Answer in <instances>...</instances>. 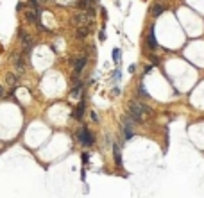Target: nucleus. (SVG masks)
<instances>
[{
  "instance_id": "obj_13",
  "label": "nucleus",
  "mask_w": 204,
  "mask_h": 198,
  "mask_svg": "<svg viewBox=\"0 0 204 198\" xmlns=\"http://www.w3.org/2000/svg\"><path fill=\"white\" fill-rule=\"evenodd\" d=\"M81 89H82V88H81V84L77 86V88H73V91H72V97H73V98L81 97Z\"/></svg>"
},
{
  "instance_id": "obj_3",
  "label": "nucleus",
  "mask_w": 204,
  "mask_h": 198,
  "mask_svg": "<svg viewBox=\"0 0 204 198\" xmlns=\"http://www.w3.org/2000/svg\"><path fill=\"white\" fill-rule=\"evenodd\" d=\"M132 123L134 121L131 120V116H125L124 120H122V128H124V137L125 139H131L134 132H132Z\"/></svg>"
},
{
  "instance_id": "obj_11",
  "label": "nucleus",
  "mask_w": 204,
  "mask_h": 198,
  "mask_svg": "<svg viewBox=\"0 0 204 198\" xmlns=\"http://www.w3.org/2000/svg\"><path fill=\"white\" fill-rule=\"evenodd\" d=\"M120 57H122V54H120V48H113V61H115V63H118V61H120Z\"/></svg>"
},
{
  "instance_id": "obj_4",
  "label": "nucleus",
  "mask_w": 204,
  "mask_h": 198,
  "mask_svg": "<svg viewBox=\"0 0 204 198\" xmlns=\"http://www.w3.org/2000/svg\"><path fill=\"white\" fill-rule=\"evenodd\" d=\"M113 157H115V164L122 168V154H120V146L113 145Z\"/></svg>"
},
{
  "instance_id": "obj_16",
  "label": "nucleus",
  "mask_w": 204,
  "mask_h": 198,
  "mask_svg": "<svg viewBox=\"0 0 204 198\" xmlns=\"http://www.w3.org/2000/svg\"><path fill=\"white\" fill-rule=\"evenodd\" d=\"M88 4H90V0H81L79 2V9H88Z\"/></svg>"
},
{
  "instance_id": "obj_14",
  "label": "nucleus",
  "mask_w": 204,
  "mask_h": 198,
  "mask_svg": "<svg viewBox=\"0 0 204 198\" xmlns=\"http://www.w3.org/2000/svg\"><path fill=\"white\" fill-rule=\"evenodd\" d=\"M120 79H122V71H120V70H115V73H113V80H115V82H118Z\"/></svg>"
},
{
  "instance_id": "obj_18",
  "label": "nucleus",
  "mask_w": 204,
  "mask_h": 198,
  "mask_svg": "<svg viewBox=\"0 0 204 198\" xmlns=\"http://www.w3.org/2000/svg\"><path fill=\"white\" fill-rule=\"evenodd\" d=\"M129 71H131V73H134V71H136V64H131V66H129Z\"/></svg>"
},
{
  "instance_id": "obj_9",
  "label": "nucleus",
  "mask_w": 204,
  "mask_h": 198,
  "mask_svg": "<svg viewBox=\"0 0 204 198\" xmlns=\"http://www.w3.org/2000/svg\"><path fill=\"white\" fill-rule=\"evenodd\" d=\"M163 11H165V7H163V6H160V4H154V7H152V16H160Z\"/></svg>"
},
{
  "instance_id": "obj_1",
  "label": "nucleus",
  "mask_w": 204,
  "mask_h": 198,
  "mask_svg": "<svg viewBox=\"0 0 204 198\" xmlns=\"http://www.w3.org/2000/svg\"><path fill=\"white\" fill-rule=\"evenodd\" d=\"M145 111H149V109H147L145 106H141V104H136V102H131V104H129V116H131V120L136 121V123L141 121V116H143Z\"/></svg>"
},
{
  "instance_id": "obj_8",
  "label": "nucleus",
  "mask_w": 204,
  "mask_h": 198,
  "mask_svg": "<svg viewBox=\"0 0 204 198\" xmlns=\"http://www.w3.org/2000/svg\"><path fill=\"white\" fill-rule=\"evenodd\" d=\"M82 113H84V102H81V104H79V107L75 109V113H73V116H75L77 120H81V118H82Z\"/></svg>"
},
{
  "instance_id": "obj_6",
  "label": "nucleus",
  "mask_w": 204,
  "mask_h": 198,
  "mask_svg": "<svg viewBox=\"0 0 204 198\" xmlns=\"http://www.w3.org/2000/svg\"><path fill=\"white\" fill-rule=\"evenodd\" d=\"M73 66H75V77H79V73L82 71V68L86 66V57H82V59H77Z\"/></svg>"
},
{
  "instance_id": "obj_19",
  "label": "nucleus",
  "mask_w": 204,
  "mask_h": 198,
  "mask_svg": "<svg viewBox=\"0 0 204 198\" xmlns=\"http://www.w3.org/2000/svg\"><path fill=\"white\" fill-rule=\"evenodd\" d=\"M113 95H115V97H118V95H120V88H115V89H113Z\"/></svg>"
},
{
  "instance_id": "obj_7",
  "label": "nucleus",
  "mask_w": 204,
  "mask_h": 198,
  "mask_svg": "<svg viewBox=\"0 0 204 198\" xmlns=\"http://www.w3.org/2000/svg\"><path fill=\"white\" fill-rule=\"evenodd\" d=\"M25 18H27V21H36V11H34V7H30V9L25 11Z\"/></svg>"
},
{
  "instance_id": "obj_21",
  "label": "nucleus",
  "mask_w": 204,
  "mask_h": 198,
  "mask_svg": "<svg viewBox=\"0 0 204 198\" xmlns=\"http://www.w3.org/2000/svg\"><path fill=\"white\" fill-rule=\"evenodd\" d=\"M99 38H100V41H104V39H106V34H104V30H100V36H99Z\"/></svg>"
},
{
  "instance_id": "obj_5",
  "label": "nucleus",
  "mask_w": 204,
  "mask_h": 198,
  "mask_svg": "<svg viewBox=\"0 0 204 198\" xmlns=\"http://www.w3.org/2000/svg\"><path fill=\"white\" fill-rule=\"evenodd\" d=\"M147 43H149L151 50H156L158 43H156V34H154V27H151V30H149V38H147Z\"/></svg>"
},
{
  "instance_id": "obj_20",
  "label": "nucleus",
  "mask_w": 204,
  "mask_h": 198,
  "mask_svg": "<svg viewBox=\"0 0 204 198\" xmlns=\"http://www.w3.org/2000/svg\"><path fill=\"white\" fill-rule=\"evenodd\" d=\"M91 120H93V121H99V118H97V113H95V111L91 113Z\"/></svg>"
},
{
  "instance_id": "obj_22",
  "label": "nucleus",
  "mask_w": 204,
  "mask_h": 198,
  "mask_svg": "<svg viewBox=\"0 0 204 198\" xmlns=\"http://www.w3.org/2000/svg\"><path fill=\"white\" fill-rule=\"evenodd\" d=\"M2 97H4V88L0 86V98H2Z\"/></svg>"
},
{
  "instance_id": "obj_10",
  "label": "nucleus",
  "mask_w": 204,
  "mask_h": 198,
  "mask_svg": "<svg viewBox=\"0 0 204 198\" xmlns=\"http://www.w3.org/2000/svg\"><path fill=\"white\" fill-rule=\"evenodd\" d=\"M138 95H140V97H143V98H149V91L145 89V86H143V84H140V88H138Z\"/></svg>"
},
{
  "instance_id": "obj_2",
  "label": "nucleus",
  "mask_w": 204,
  "mask_h": 198,
  "mask_svg": "<svg viewBox=\"0 0 204 198\" xmlns=\"http://www.w3.org/2000/svg\"><path fill=\"white\" fill-rule=\"evenodd\" d=\"M79 141L84 145V146H91L95 143V137H93V134L88 130L86 127H82L81 128V132H79Z\"/></svg>"
},
{
  "instance_id": "obj_17",
  "label": "nucleus",
  "mask_w": 204,
  "mask_h": 198,
  "mask_svg": "<svg viewBox=\"0 0 204 198\" xmlns=\"http://www.w3.org/2000/svg\"><path fill=\"white\" fill-rule=\"evenodd\" d=\"M88 159H90V155H88V154H82V163L86 164V163H88Z\"/></svg>"
},
{
  "instance_id": "obj_12",
  "label": "nucleus",
  "mask_w": 204,
  "mask_h": 198,
  "mask_svg": "<svg viewBox=\"0 0 204 198\" xmlns=\"http://www.w3.org/2000/svg\"><path fill=\"white\" fill-rule=\"evenodd\" d=\"M7 82H9L11 86L16 84V82H18V77H16V75H13V73H9V75H7Z\"/></svg>"
},
{
  "instance_id": "obj_15",
  "label": "nucleus",
  "mask_w": 204,
  "mask_h": 198,
  "mask_svg": "<svg viewBox=\"0 0 204 198\" xmlns=\"http://www.w3.org/2000/svg\"><path fill=\"white\" fill-rule=\"evenodd\" d=\"M86 32H88V29H79V32H77V38H79V39L86 38Z\"/></svg>"
}]
</instances>
